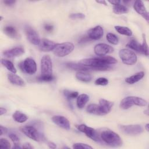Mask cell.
Here are the masks:
<instances>
[{
  "label": "cell",
  "mask_w": 149,
  "mask_h": 149,
  "mask_svg": "<svg viewBox=\"0 0 149 149\" xmlns=\"http://www.w3.org/2000/svg\"><path fill=\"white\" fill-rule=\"evenodd\" d=\"M20 130L27 137L36 141H44L46 139L44 133L36 125H25Z\"/></svg>",
  "instance_id": "obj_3"
},
{
  "label": "cell",
  "mask_w": 149,
  "mask_h": 149,
  "mask_svg": "<svg viewBox=\"0 0 149 149\" xmlns=\"http://www.w3.org/2000/svg\"><path fill=\"white\" fill-rule=\"evenodd\" d=\"M89 100V96L86 94H81L77 97L76 104L79 108H83Z\"/></svg>",
  "instance_id": "obj_23"
},
{
  "label": "cell",
  "mask_w": 149,
  "mask_h": 149,
  "mask_svg": "<svg viewBox=\"0 0 149 149\" xmlns=\"http://www.w3.org/2000/svg\"><path fill=\"white\" fill-rule=\"evenodd\" d=\"M134 105L140 107H145L147 105V101L139 97L128 96L122 100L119 107L123 109H127Z\"/></svg>",
  "instance_id": "obj_4"
},
{
  "label": "cell",
  "mask_w": 149,
  "mask_h": 149,
  "mask_svg": "<svg viewBox=\"0 0 149 149\" xmlns=\"http://www.w3.org/2000/svg\"><path fill=\"white\" fill-rule=\"evenodd\" d=\"M3 31L9 37L13 38H18V33L15 27L12 26H8L4 27Z\"/></svg>",
  "instance_id": "obj_25"
},
{
  "label": "cell",
  "mask_w": 149,
  "mask_h": 149,
  "mask_svg": "<svg viewBox=\"0 0 149 149\" xmlns=\"http://www.w3.org/2000/svg\"><path fill=\"white\" fill-rule=\"evenodd\" d=\"M144 113L145 114H146V115L148 116V109H147L146 110H145V111H144Z\"/></svg>",
  "instance_id": "obj_51"
},
{
  "label": "cell",
  "mask_w": 149,
  "mask_h": 149,
  "mask_svg": "<svg viewBox=\"0 0 149 149\" xmlns=\"http://www.w3.org/2000/svg\"><path fill=\"white\" fill-rule=\"evenodd\" d=\"M106 38L109 43L113 45H117L119 43L118 37L113 33H108L106 36Z\"/></svg>",
  "instance_id": "obj_31"
},
{
  "label": "cell",
  "mask_w": 149,
  "mask_h": 149,
  "mask_svg": "<svg viewBox=\"0 0 149 149\" xmlns=\"http://www.w3.org/2000/svg\"><path fill=\"white\" fill-rule=\"evenodd\" d=\"M2 19H3V17H2V16H1V19H0V20L1 21Z\"/></svg>",
  "instance_id": "obj_52"
},
{
  "label": "cell",
  "mask_w": 149,
  "mask_h": 149,
  "mask_svg": "<svg viewBox=\"0 0 149 149\" xmlns=\"http://www.w3.org/2000/svg\"><path fill=\"white\" fill-rule=\"evenodd\" d=\"M76 127L78 129V130H79L82 133H84L88 137L92 139L93 140L96 142L100 141L101 140L95 129L92 127H88L84 124H81V125H77Z\"/></svg>",
  "instance_id": "obj_10"
},
{
  "label": "cell",
  "mask_w": 149,
  "mask_h": 149,
  "mask_svg": "<svg viewBox=\"0 0 149 149\" xmlns=\"http://www.w3.org/2000/svg\"><path fill=\"white\" fill-rule=\"evenodd\" d=\"M108 2L112 4L113 5H118L119 3H121V1H108Z\"/></svg>",
  "instance_id": "obj_46"
},
{
  "label": "cell",
  "mask_w": 149,
  "mask_h": 149,
  "mask_svg": "<svg viewBox=\"0 0 149 149\" xmlns=\"http://www.w3.org/2000/svg\"><path fill=\"white\" fill-rule=\"evenodd\" d=\"M24 31L29 41L33 45H38L41 40L37 32L30 26L26 27Z\"/></svg>",
  "instance_id": "obj_11"
},
{
  "label": "cell",
  "mask_w": 149,
  "mask_h": 149,
  "mask_svg": "<svg viewBox=\"0 0 149 149\" xmlns=\"http://www.w3.org/2000/svg\"><path fill=\"white\" fill-rule=\"evenodd\" d=\"M76 77L79 80L83 82H89L92 79L91 75L84 71H78L76 73Z\"/></svg>",
  "instance_id": "obj_22"
},
{
  "label": "cell",
  "mask_w": 149,
  "mask_h": 149,
  "mask_svg": "<svg viewBox=\"0 0 149 149\" xmlns=\"http://www.w3.org/2000/svg\"><path fill=\"white\" fill-rule=\"evenodd\" d=\"M114 51L113 47L111 45L104 43H100L95 45L94 48V51L95 54L98 56H104L107 54L112 53Z\"/></svg>",
  "instance_id": "obj_12"
},
{
  "label": "cell",
  "mask_w": 149,
  "mask_h": 149,
  "mask_svg": "<svg viewBox=\"0 0 149 149\" xmlns=\"http://www.w3.org/2000/svg\"><path fill=\"white\" fill-rule=\"evenodd\" d=\"M37 79L39 81H45V82H48L51 81L54 79V77L52 76H43L40 75L38 77H37Z\"/></svg>",
  "instance_id": "obj_35"
},
{
  "label": "cell",
  "mask_w": 149,
  "mask_h": 149,
  "mask_svg": "<svg viewBox=\"0 0 149 149\" xmlns=\"http://www.w3.org/2000/svg\"><path fill=\"white\" fill-rule=\"evenodd\" d=\"M3 2L7 6H12L13 5L15 2L16 1H13V0H5L3 1Z\"/></svg>",
  "instance_id": "obj_42"
},
{
  "label": "cell",
  "mask_w": 149,
  "mask_h": 149,
  "mask_svg": "<svg viewBox=\"0 0 149 149\" xmlns=\"http://www.w3.org/2000/svg\"><path fill=\"white\" fill-rule=\"evenodd\" d=\"M52 120L59 127H62L66 130H69L70 129V124L69 120L63 116H54L52 118Z\"/></svg>",
  "instance_id": "obj_15"
},
{
  "label": "cell",
  "mask_w": 149,
  "mask_h": 149,
  "mask_svg": "<svg viewBox=\"0 0 149 149\" xmlns=\"http://www.w3.org/2000/svg\"><path fill=\"white\" fill-rule=\"evenodd\" d=\"M145 129H146V130L147 132L149 131V124H148V123H147V124L146 125V126H145Z\"/></svg>",
  "instance_id": "obj_50"
},
{
  "label": "cell",
  "mask_w": 149,
  "mask_h": 149,
  "mask_svg": "<svg viewBox=\"0 0 149 149\" xmlns=\"http://www.w3.org/2000/svg\"><path fill=\"white\" fill-rule=\"evenodd\" d=\"M85 15L83 13H71L69 17L72 19H83L85 18Z\"/></svg>",
  "instance_id": "obj_38"
},
{
  "label": "cell",
  "mask_w": 149,
  "mask_h": 149,
  "mask_svg": "<svg viewBox=\"0 0 149 149\" xmlns=\"http://www.w3.org/2000/svg\"><path fill=\"white\" fill-rule=\"evenodd\" d=\"M41 75L52 76V62L48 55H45L41 60Z\"/></svg>",
  "instance_id": "obj_7"
},
{
  "label": "cell",
  "mask_w": 149,
  "mask_h": 149,
  "mask_svg": "<svg viewBox=\"0 0 149 149\" xmlns=\"http://www.w3.org/2000/svg\"><path fill=\"white\" fill-rule=\"evenodd\" d=\"M143 44H141V48H142V54H144L146 56H148V47L147 43L146 35L144 34H143Z\"/></svg>",
  "instance_id": "obj_33"
},
{
  "label": "cell",
  "mask_w": 149,
  "mask_h": 149,
  "mask_svg": "<svg viewBox=\"0 0 149 149\" xmlns=\"http://www.w3.org/2000/svg\"><path fill=\"white\" fill-rule=\"evenodd\" d=\"M96 2H97L98 3H101V4L104 5H107V2L105 1H96Z\"/></svg>",
  "instance_id": "obj_48"
},
{
  "label": "cell",
  "mask_w": 149,
  "mask_h": 149,
  "mask_svg": "<svg viewBox=\"0 0 149 149\" xmlns=\"http://www.w3.org/2000/svg\"><path fill=\"white\" fill-rule=\"evenodd\" d=\"M74 45L69 42L56 44L53 52L56 56L64 57L71 53L74 49Z\"/></svg>",
  "instance_id": "obj_5"
},
{
  "label": "cell",
  "mask_w": 149,
  "mask_h": 149,
  "mask_svg": "<svg viewBox=\"0 0 149 149\" xmlns=\"http://www.w3.org/2000/svg\"><path fill=\"white\" fill-rule=\"evenodd\" d=\"M113 12L115 14L120 15L123 13H127L129 12V9L126 6L119 3L113 6Z\"/></svg>",
  "instance_id": "obj_28"
},
{
  "label": "cell",
  "mask_w": 149,
  "mask_h": 149,
  "mask_svg": "<svg viewBox=\"0 0 149 149\" xmlns=\"http://www.w3.org/2000/svg\"><path fill=\"white\" fill-rule=\"evenodd\" d=\"M115 30L119 34L126 36H132V31L125 26H115Z\"/></svg>",
  "instance_id": "obj_27"
},
{
  "label": "cell",
  "mask_w": 149,
  "mask_h": 149,
  "mask_svg": "<svg viewBox=\"0 0 149 149\" xmlns=\"http://www.w3.org/2000/svg\"><path fill=\"white\" fill-rule=\"evenodd\" d=\"M7 110L6 109H5V108H3V107H1L0 108V115H2L3 114L5 113L6 112Z\"/></svg>",
  "instance_id": "obj_47"
},
{
  "label": "cell",
  "mask_w": 149,
  "mask_h": 149,
  "mask_svg": "<svg viewBox=\"0 0 149 149\" xmlns=\"http://www.w3.org/2000/svg\"><path fill=\"white\" fill-rule=\"evenodd\" d=\"M104 34L103 28L100 26H97L88 31L87 36L90 39L98 40L100 39Z\"/></svg>",
  "instance_id": "obj_16"
},
{
  "label": "cell",
  "mask_w": 149,
  "mask_h": 149,
  "mask_svg": "<svg viewBox=\"0 0 149 149\" xmlns=\"http://www.w3.org/2000/svg\"><path fill=\"white\" fill-rule=\"evenodd\" d=\"M99 137L101 140L111 147H119L122 144L120 137L117 133L111 130H105L101 132Z\"/></svg>",
  "instance_id": "obj_2"
},
{
  "label": "cell",
  "mask_w": 149,
  "mask_h": 149,
  "mask_svg": "<svg viewBox=\"0 0 149 149\" xmlns=\"http://www.w3.org/2000/svg\"><path fill=\"white\" fill-rule=\"evenodd\" d=\"M86 111L89 113L99 115L98 105L95 104H91L88 105L86 108Z\"/></svg>",
  "instance_id": "obj_30"
},
{
  "label": "cell",
  "mask_w": 149,
  "mask_h": 149,
  "mask_svg": "<svg viewBox=\"0 0 149 149\" xmlns=\"http://www.w3.org/2000/svg\"><path fill=\"white\" fill-rule=\"evenodd\" d=\"M94 83L98 86H107L108 84V80L105 77H99L95 80Z\"/></svg>",
  "instance_id": "obj_36"
},
{
  "label": "cell",
  "mask_w": 149,
  "mask_h": 149,
  "mask_svg": "<svg viewBox=\"0 0 149 149\" xmlns=\"http://www.w3.org/2000/svg\"><path fill=\"white\" fill-rule=\"evenodd\" d=\"M91 40V39H90L88 38V37L87 36H84V37H83L80 38V40L79 41V44H83L84 42H88L89 41Z\"/></svg>",
  "instance_id": "obj_41"
},
{
  "label": "cell",
  "mask_w": 149,
  "mask_h": 149,
  "mask_svg": "<svg viewBox=\"0 0 149 149\" xmlns=\"http://www.w3.org/2000/svg\"><path fill=\"white\" fill-rule=\"evenodd\" d=\"M8 79L9 82L12 84L19 86H24L25 85V83L23 80L18 75L15 74V73L8 74Z\"/></svg>",
  "instance_id": "obj_20"
},
{
  "label": "cell",
  "mask_w": 149,
  "mask_h": 149,
  "mask_svg": "<svg viewBox=\"0 0 149 149\" xmlns=\"http://www.w3.org/2000/svg\"><path fill=\"white\" fill-rule=\"evenodd\" d=\"M0 148H10V144L9 141L5 138H1L0 139Z\"/></svg>",
  "instance_id": "obj_37"
},
{
  "label": "cell",
  "mask_w": 149,
  "mask_h": 149,
  "mask_svg": "<svg viewBox=\"0 0 149 149\" xmlns=\"http://www.w3.org/2000/svg\"><path fill=\"white\" fill-rule=\"evenodd\" d=\"M66 66L70 69L79 70V71L87 72L90 70H97V69L94 67L84 65L79 63H73V62H68L66 63Z\"/></svg>",
  "instance_id": "obj_18"
},
{
  "label": "cell",
  "mask_w": 149,
  "mask_h": 149,
  "mask_svg": "<svg viewBox=\"0 0 149 149\" xmlns=\"http://www.w3.org/2000/svg\"><path fill=\"white\" fill-rule=\"evenodd\" d=\"M126 47L132 49L134 51H136L138 52H140L142 54V48L141 44L138 42L135 39H132L129 41V42L126 44Z\"/></svg>",
  "instance_id": "obj_24"
},
{
  "label": "cell",
  "mask_w": 149,
  "mask_h": 149,
  "mask_svg": "<svg viewBox=\"0 0 149 149\" xmlns=\"http://www.w3.org/2000/svg\"><path fill=\"white\" fill-rule=\"evenodd\" d=\"M113 105V102L105 100L100 99L99 100V115H105L108 114L112 109Z\"/></svg>",
  "instance_id": "obj_13"
},
{
  "label": "cell",
  "mask_w": 149,
  "mask_h": 149,
  "mask_svg": "<svg viewBox=\"0 0 149 149\" xmlns=\"http://www.w3.org/2000/svg\"><path fill=\"white\" fill-rule=\"evenodd\" d=\"M9 137L14 143V144H19L20 139L19 137L17 136V134H16L15 133H9Z\"/></svg>",
  "instance_id": "obj_39"
},
{
  "label": "cell",
  "mask_w": 149,
  "mask_h": 149,
  "mask_svg": "<svg viewBox=\"0 0 149 149\" xmlns=\"http://www.w3.org/2000/svg\"><path fill=\"white\" fill-rule=\"evenodd\" d=\"M22 148H27V149H32L33 148V147L31 146V145L30 143H25L23 144Z\"/></svg>",
  "instance_id": "obj_44"
},
{
  "label": "cell",
  "mask_w": 149,
  "mask_h": 149,
  "mask_svg": "<svg viewBox=\"0 0 149 149\" xmlns=\"http://www.w3.org/2000/svg\"><path fill=\"white\" fill-rule=\"evenodd\" d=\"M80 64L95 68L97 70H106L110 69V65L117 63V60L112 56H102L97 58H86L79 62Z\"/></svg>",
  "instance_id": "obj_1"
},
{
  "label": "cell",
  "mask_w": 149,
  "mask_h": 149,
  "mask_svg": "<svg viewBox=\"0 0 149 149\" xmlns=\"http://www.w3.org/2000/svg\"><path fill=\"white\" fill-rule=\"evenodd\" d=\"M15 145L13 147V148H22L19 146V144H14Z\"/></svg>",
  "instance_id": "obj_49"
},
{
  "label": "cell",
  "mask_w": 149,
  "mask_h": 149,
  "mask_svg": "<svg viewBox=\"0 0 149 149\" xmlns=\"http://www.w3.org/2000/svg\"><path fill=\"white\" fill-rule=\"evenodd\" d=\"M63 94L68 101H70L72 99L77 98L79 95L77 91H71L67 90H63Z\"/></svg>",
  "instance_id": "obj_32"
},
{
  "label": "cell",
  "mask_w": 149,
  "mask_h": 149,
  "mask_svg": "<svg viewBox=\"0 0 149 149\" xmlns=\"http://www.w3.org/2000/svg\"><path fill=\"white\" fill-rule=\"evenodd\" d=\"M19 66L22 72L29 74H34L37 71V65L35 61L30 58L25 59L23 62L19 63Z\"/></svg>",
  "instance_id": "obj_8"
},
{
  "label": "cell",
  "mask_w": 149,
  "mask_h": 149,
  "mask_svg": "<svg viewBox=\"0 0 149 149\" xmlns=\"http://www.w3.org/2000/svg\"><path fill=\"white\" fill-rule=\"evenodd\" d=\"M44 29L48 31V32H51L52 31L53 29H54V26L52 24H45L44 26Z\"/></svg>",
  "instance_id": "obj_40"
},
{
  "label": "cell",
  "mask_w": 149,
  "mask_h": 149,
  "mask_svg": "<svg viewBox=\"0 0 149 149\" xmlns=\"http://www.w3.org/2000/svg\"><path fill=\"white\" fill-rule=\"evenodd\" d=\"M133 8L134 10L136 11V12L139 15H140L147 21V22L148 23V21H149L148 13L147 11L146 8L143 1L140 0L136 1L134 3Z\"/></svg>",
  "instance_id": "obj_14"
},
{
  "label": "cell",
  "mask_w": 149,
  "mask_h": 149,
  "mask_svg": "<svg viewBox=\"0 0 149 149\" xmlns=\"http://www.w3.org/2000/svg\"><path fill=\"white\" fill-rule=\"evenodd\" d=\"M73 148L74 149H80V148H84V149H92L93 147L88 144L81 143H76L73 144Z\"/></svg>",
  "instance_id": "obj_34"
},
{
  "label": "cell",
  "mask_w": 149,
  "mask_h": 149,
  "mask_svg": "<svg viewBox=\"0 0 149 149\" xmlns=\"http://www.w3.org/2000/svg\"><path fill=\"white\" fill-rule=\"evenodd\" d=\"M56 45V44L55 42L48 39L43 38L40 40L38 44V48L41 51L49 52L53 51Z\"/></svg>",
  "instance_id": "obj_17"
},
{
  "label": "cell",
  "mask_w": 149,
  "mask_h": 149,
  "mask_svg": "<svg viewBox=\"0 0 149 149\" xmlns=\"http://www.w3.org/2000/svg\"><path fill=\"white\" fill-rule=\"evenodd\" d=\"M144 76V72L143 71H141L136 73V74L131 76L126 77L125 79V81L128 84H132L140 81Z\"/></svg>",
  "instance_id": "obj_21"
},
{
  "label": "cell",
  "mask_w": 149,
  "mask_h": 149,
  "mask_svg": "<svg viewBox=\"0 0 149 149\" xmlns=\"http://www.w3.org/2000/svg\"><path fill=\"white\" fill-rule=\"evenodd\" d=\"M119 129L123 133L128 135L140 134L144 131L143 127L140 125H120Z\"/></svg>",
  "instance_id": "obj_9"
},
{
  "label": "cell",
  "mask_w": 149,
  "mask_h": 149,
  "mask_svg": "<svg viewBox=\"0 0 149 149\" xmlns=\"http://www.w3.org/2000/svg\"><path fill=\"white\" fill-rule=\"evenodd\" d=\"M12 117L16 122L19 123H23L26 122L28 119L26 114L17 111L13 113Z\"/></svg>",
  "instance_id": "obj_26"
},
{
  "label": "cell",
  "mask_w": 149,
  "mask_h": 149,
  "mask_svg": "<svg viewBox=\"0 0 149 149\" xmlns=\"http://www.w3.org/2000/svg\"><path fill=\"white\" fill-rule=\"evenodd\" d=\"M24 53V49L21 47H17L11 48L8 50L4 51L3 55L9 58H12L16 56H19Z\"/></svg>",
  "instance_id": "obj_19"
},
{
  "label": "cell",
  "mask_w": 149,
  "mask_h": 149,
  "mask_svg": "<svg viewBox=\"0 0 149 149\" xmlns=\"http://www.w3.org/2000/svg\"><path fill=\"white\" fill-rule=\"evenodd\" d=\"M0 132H1L0 135L2 136L3 133H6L8 132V129L5 127H3L2 125H1L0 126Z\"/></svg>",
  "instance_id": "obj_43"
},
{
  "label": "cell",
  "mask_w": 149,
  "mask_h": 149,
  "mask_svg": "<svg viewBox=\"0 0 149 149\" xmlns=\"http://www.w3.org/2000/svg\"><path fill=\"white\" fill-rule=\"evenodd\" d=\"M119 56L124 64L132 65L135 64L137 61L136 54L129 49L123 48L119 52Z\"/></svg>",
  "instance_id": "obj_6"
},
{
  "label": "cell",
  "mask_w": 149,
  "mask_h": 149,
  "mask_svg": "<svg viewBox=\"0 0 149 149\" xmlns=\"http://www.w3.org/2000/svg\"><path fill=\"white\" fill-rule=\"evenodd\" d=\"M1 63L3 66H5L8 70H9L12 73H16V69L13 63L11 61H9L8 59H1Z\"/></svg>",
  "instance_id": "obj_29"
},
{
  "label": "cell",
  "mask_w": 149,
  "mask_h": 149,
  "mask_svg": "<svg viewBox=\"0 0 149 149\" xmlns=\"http://www.w3.org/2000/svg\"><path fill=\"white\" fill-rule=\"evenodd\" d=\"M48 146L50 148H56V145L53 142H48Z\"/></svg>",
  "instance_id": "obj_45"
}]
</instances>
